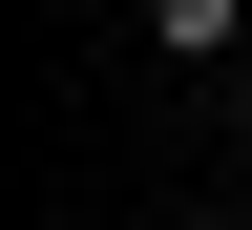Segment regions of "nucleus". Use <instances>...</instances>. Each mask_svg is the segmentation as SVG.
I'll use <instances>...</instances> for the list:
<instances>
[{"mask_svg":"<svg viewBox=\"0 0 252 230\" xmlns=\"http://www.w3.org/2000/svg\"><path fill=\"white\" fill-rule=\"evenodd\" d=\"M147 42H168V63H231V42H252V0H147Z\"/></svg>","mask_w":252,"mask_h":230,"instance_id":"nucleus-1","label":"nucleus"},{"mask_svg":"<svg viewBox=\"0 0 252 230\" xmlns=\"http://www.w3.org/2000/svg\"><path fill=\"white\" fill-rule=\"evenodd\" d=\"M231 230H252V209H231Z\"/></svg>","mask_w":252,"mask_h":230,"instance_id":"nucleus-2","label":"nucleus"}]
</instances>
